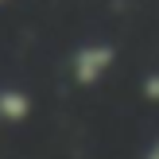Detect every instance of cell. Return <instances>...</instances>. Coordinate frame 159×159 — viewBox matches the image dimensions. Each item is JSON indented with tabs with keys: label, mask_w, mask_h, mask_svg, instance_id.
<instances>
[{
	"label": "cell",
	"mask_w": 159,
	"mask_h": 159,
	"mask_svg": "<svg viewBox=\"0 0 159 159\" xmlns=\"http://www.w3.org/2000/svg\"><path fill=\"white\" fill-rule=\"evenodd\" d=\"M113 58H116V51L109 43H93V47H82V51L74 54V78L82 85H93V82H101L105 78V70L113 66Z\"/></svg>",
	"instance_id": "obj_1"
},
{
	"label": "cell",
	"mask_w": 159,
	"mask_h": 159,
	"mask_svg": "<svg viewBox=\"0 0 159 159\" xmlns=\"http://www.w3.org/2000/svg\"><path fill=\"white\" fill-rule=\"evenodd\" d=\"M27 109H31V101L23 97L20 89H4L0 93V116H4V120H23Z\"/></svg>",
	"instance_id": "obj_2"
},
{
	"label": "cell",
	"mask_w": 159,
	"mask_h": 159,
	"mask_svg": "<svg viewBox=\"0 0 159 159\" xmlns=\"http://www.w3.org/2000/svg\"><path fill=\"white\" fill-rule=\"evenodd\" d=\"M144 93H148V97H159V74H155V78H148V82H144Z\"/></svg>",
	"instance_id": "obj_3"
},
{
	"label": "cell",
	"mask_w": 159,
	"mask_h": 159,
	"mask_svg": "<svg viewBox=\"0 0 159 159\" xmlns=\"http://www.w3.org/2000/svg\"><path fill=\"white\" fill-rule=\"evenodd\" d=\"M148 159H159V148H155V152H152V155H148Z\"/></svg>",
	"instance_id": "obj_4"
}]
</instances>
